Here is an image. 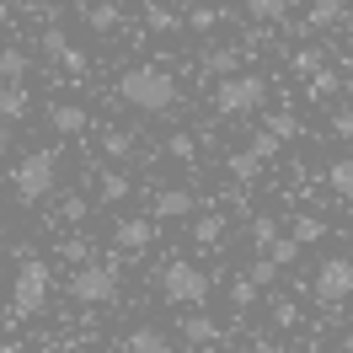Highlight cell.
I'll list each match as a JSON object with an SVG mask.
<instances>
[{
    "instance_id": "obj_49",
    "label": "cell",
    "mask_w": 353,
    "mask_h": 353,
    "mask_svg": "<svg viewBox=\"0 0 353 353\" xmlns=\"http://www.w3.org/2000/svg\"><path fill=\"white\" fill-rule=\"evenodd\" d=\"M0 91H6V81H0Z\"/></svg>"
},
{
    "instance_id": "obj_29",
    "label": "cell",
    "mask_w": 353,
    "mask_h": 353,
    "mask_svg": "<svg viewBox=\"0 0 353 353\" xmlns=\"http://www.w3.org/2000/svg\"><path fill=\"white\" fill-rule=\"evenodd\" d=\"M268 134L284 145V139H294V134H300V118H294V112H273V118H268Z\"/></svg>"
},
{
    "instance_id": "obj_45",
    "label": "cell",
    "mask_w": 353,
    "mask_h": 353,
    "mask_svg": "<svg viewBox=\"0 0 353 353\" xmlns=\"http://www.w3.org/2000/svg\"><path fill=\"white\" fill-rule=\"evenodd\" d=\"M6 129H11V123H6V118H0V139H6Z\"/></svg>"
},
{
    "instance_id": "obj_16",
    "label": "cell",
    "mask_w": 353,
    "mask_h": 353,
    "mask_svg": "<svg viewBox=\"0 0 353 353\" xmlns=\"http://www.w3.org/2000/svg\"><path fill=\"white\" fill-rule=\"evenodd\" d=\"M48 123H54L59 134H81V129H86V108H75V102H54V108H48Z\"/></svg>"
},
{
    "instance_id": "obj_31",
    "label": "cell",
    "mask_w": 353,
    "mask_h": 353,
    "mask_svg": "<svg viewBox=\"0 0 353 353\" xmlns=\"http://www.w3.org/2000/svg\"><path fill=\"white\" fill-rule=\"evenodd\" d=\"M252 241L268 252V246L279 241V220H273V214H257V220H252Z\"/></svg>"
},
{
    "instance_id": "obj_13",
    "label": "cell",
    "mask_w": 353,
    "mask_h": 353,
    "mask_svg": "<svg viewBox=\"0 0 353 353\" xmlns=\"http://www.w3.org/2000/svg\"><path fill=\"white\" fill-rule=\"evenodd\" d=\"M129 353H176V348H172V337L161 327H134L129 332Z\"/></svg>"
},
{
    "instance_id": "obj_34",
    "label": "cell",
    "mask_w": 353,
    "mask_h": 353,
    "mask_svg": "<svg viewBox=\"0 0 353 353\" xmlns=\"http://www.w3.org/2000/svg\"><path fill=\"white\" fill-rule=\"evenodd\" d=\"M246 279H252V284H257V289L279 284V263H273V257H257V263H252V273H246Z\"/></svg>"
},
{
    "instance_id": "obj_18",
    "label": "cell",
    "mask_w": 353,
    "mask_h": 353,
    "mask_svg": "<svg viewBox=\"0 0 353 353\" xmlns=\"http://www.w3.org/2000/svg\"><path fill=\"white\" fill-rule=\"evenodd\" d=\"M129 193H134V182L123 172H102V176H97V199H102V203H123Z\"/></svg>"
},
{
    "instance_id": "obj_24",
    "label": "cell",
    "mask_w": 353,
    "mask_h": 353,
    "mask_svg": "<svg viewBox=\"0 0 353 353\" xmlns=\"http://www.w3.org/2000/svg\"><path fill=\"white\" fill-rule=\"evenodd\" d=\"M166 150H172V161H182V166H193V161H199V139H193L188 129H176L172 139H166Z\"/></svg>"
},
{
    "instance_id": "obj_19",
    "label": "cell",
    "mask_w": 353,
    "mask_h": 353,
    "mask_svg": "<svg viewBox=\"0 0 353 353\" xmlns=\"http://www.w3.org/2000/svg\"><path fill=\"white\" fill-rule=\"evenodd\" d=\"M27 108H32V97H27V86H6V91H0V118H6V123H17V118H27Z\"/></svg>"
},
{
    "instance_id": "obj_6",
    "label": "cell",
    "mask_w": 353,
    "mask_h": 353,
    "mask_svg": "<svg viewBox=\"0 0 353 353\" xmlns=\"http://www.w3.org/2000/svg\"><path fill=\"white\" fill-rule=\"evenodd\" d=\"M70 300H81V305H112L118 300V268L112 263H86L70 273Z\"/></svg>"
},
{
    "instance_id": "obj_27",
    "label": "cell",
    "mask_w": 353,
    "mask_h": 353,
    "mask_svg": "<svg viewBox=\"0 0 353 353\" xmlns=\"http://www.w3.org/2000/svg\"><path fill=\"white\" fill-rule=\"evenodd\" d=\"M321 236H327V225L316 220V214H300V220H294V236H289V241H294V246H310V241H321Z\"/></svg>"
},
{
    "instance_id": "obj_1",
    "label": "cell",
    "mask_w": 353,
    "mask_h": 353,
    "mask_svg": "<svg viewBox=\"0 0 353 353\" xmlns=\"http://www.w3.org/2000/svg\"><path fill=\"white\" fill-rule=\"evenodd\" d=\"M118 97L134 112H172L176 108V75L166 65H134L118 75Z\"/></svg>"
},
{
    "instance_id": "obj_32",
    "label": "cell",
    "mask_w": 353,
    "mask_h": 353,
    "mask_svg": "<svg viewBox=\"0 0 353 353\" xmlns=\"http://www.w3.org/2000/svg\"><path fill=\"white\" fill-rule=\"evenodd\" d=\"M294 70H300V75H321V70H327V54H321V48H300V54H294Z\"/></svg>"
},
{
    "instance_id": "obj_37",
    "label": "cell",
    "mask_w": 353,
    "mask_h": 353,
    "mask_svg": "<svg viewBox=\"0 0 353 353\" xmlns=\"http://www.w3.org/2000/svg\"><path fill=\"white\" fill-rule=\"evenodd\" d=\"M246 150H252V155H257V161H273V155H279V139H273V134H257V139H252V145H246Z\"/></svg>"
},
{
    "instance_id": "obj_30",
    "label": "cell",
    "mask_w": 353,
    "mask_h": 353,
    "mask_svg": "<svg viewBox=\"0 0 353 353\" xmlns=\"http://www.w3.org/2000/svg\"><path fill=\"white\" fill-rule=\"evenodd\" d=\"M337 86H343V81H337V75H332V70H321V75H310V102H327V97H337Z\"/></svg>"
},
{
    "instance_id": "obj_47",
    "label": "cell",
    "mask_w": 353,
    "mask_h": 353,
    "mask_svg": "<svg viewBox=\"0 0 353 353\" xmlns=\"http://www.w3.org/2000/svg\"><path fill=\"white\" fill-rule=\"evenodd\" d=\"M0 241H6V225H0Z\"/></svg>"
},
{
    "instance_id": "obj_43",
    "label": "cell",
    "mask_w": 353,
    "mask_h": 353,
    "mask_svg": "<svg viewBox=\"0 0 353 353\" xmlns=\"http://www.w3.org/2000/svg\"><path fill=\"white\" fill-rule=\"evenodd\" d=\"M343 353H353V332H348V337H343Z\"/></svg>"
},
{
    "instance_id": "obj_15",
    "label": "cell",
    "mask_w": 353,
    "mask_h": 353,
    "mask_svg": "<svg viewBox=\"0 0 353 353\" xmlns=\"http://www.w3.org/2000/svg\"><path fill=\"white\" fill-rule=\"evenodd\" d=\"M134 145H139L134 129H102V155H108V161H129Z\"/></svg>"
},
{
    "instance_id": "obj_14",
    "label": "cell",
    "mask_w": 353,
    "mask_h": 353,
    "mask_svg": "<svg viewBox=\"0 0 353 353\" xmlns=\"http://www.w3.org/2000/svg\"><path fill=\"white\" fill-rule=\"evenodd\" d=\"M310 27H343L348 22V0H310Z\"/></svg>"
},
{
    "instance_id": "obj_20",
    "label": "cell",
    "mask_w": 353,
    "mask_h": 353,
    "mask_svg": "<svg viewBox=\"0 0 353 353\" xmlns=\"http://www.w3.org/2000/svg\"><path fill=\"white\" fill-rule=\"evenodd\" d=\"M86 27L108 38V32H118V27H123V11H118V6H86Z\"/></svg>"
},
{
    "instance_id": "obj_2",
    "label": "cell",
    "mask_w": 353,
    "mask_h": 353,
    "mask_svg": "<svg viewBox=\"0 0 353 353\" xmlns=\"http://www.w3.org/2000/svg\"><path fill=\"white\" fill-rule=\"evenodd\" d=\"M54 182H59V155L54 150H32L11 166V188H17L22 203H43L54 193Z\"/></svg>"
},
{
    "instance_id": "obj_5",
    "label": "cell",
    "mask_w": 353,
    "mask_h": 353,
    "mask_svg": "<svg viewBox=\"0 0 353 353\" xmlns=\"http://www.w3.org/2000/svg\"><path fill=\"white\" fill-rule=\"evenodd\" d=\"M209 289H214V279H209L203 268H193L188 257H176V263L161 268V294H166L172 305H193L199 310L203 300H209Z\"/></svg>"
},
{
    "instance_id": "obj_8",
    "label": "cell",
    "mask_w": 353,
    "mask_h": 353,
    "mask_svg": "<svg viewBox=\"0 0 353 353\" xmlns=\"http://www.w3.org/2000/svg\"><path fill=\"white\" fill-rule=\"evenodd\" d=\"M112 246H123L129 257L150 252V246H155V220H150V214H123V220L112 225Z\"/></svg>"
},
{
    "instance_id": "obj_36",
    "label": "cell",
    "mask_w": 353,
    "mask_h": 353,
    "mask_svg": "<svg viewBox=\"0 0 353 353\" xmlns=\"http://www.w3.org/2000/svg\"><path fill=\"white\" fill-rule=\"evenodd\" d=\"M59 214H65L70 225H81V220H86V214H91V203L81 199V193H65V203H59Z\"/></svg>"
},
{
    "instance_id": "obj_28",
    "label": "cell",
    "mask_w": 353,
    "mask_h": 353,
    "mask_svg": "<svg viewBox=\"0 0 353 353\" xmlns=\"http://www.w3.org/2000/svg\"><path fill=\"white\" fill-rule=\"evenodd\" d=\"M257 172H263V161H257L252 150H236V155H230V176H236V182H252Z\"/></svg>"
},
{
    "instance_id": "obj_46",
    "label": "cell",
    "mask_w": 353,
    "mask_h": 353,
    "mask_svg": "<svg viewBox=\"0 0 353 353\" xmlns=\"http://www.w3.org/2000/svg\"><path fill=\"white\" fill-rule=\"evenodd\" d=\"M70 353H97V348H70Z\"/></svg>"
},
{
    "instance_id": "obj_40",
    "label": "cell",
    "mask_w": 353,
    "mask_h": 353,
    "mask_svg": "<svg viewBox=\"0 0 353 353\" xmlns=\"http://www.w3.org/2000/svg\"><path fill=\"white\" fill-rule=\"evenodd\" d=\"M332 129L343 134V139H353V108H343V112H337V118H332Z\"/></svg>"
},
{
    "instance_id": "obj_48",
    "label": "cell",
    "mask_w": 353,
    "mask_h": 353,
    "mask_svg": "<svg viewBox=\"0 0 353 353\" xmlns=\"http://www.w3.org/2000/svg\"><path fill=\"white\" fill-rule=\"evenodd\" d=\"M0 279H6V263H0Z\"/></svg>"
},
{
    "instance_id": "obj_9",
    "label": "cell",
    "mask_w": 353,
    "mask_h": 353,
    "mask_svg": "<svg viewBox=\"0 0 353 353\" xmlns=\"http://www.w3.org/2000/svg\"><path fill=\"white\" fill-rule=\"evenodd\" d=\"M43 54L54 59V65H65L70 75H86V54H81V48L70 43V38L59 32V27H48V32H43Z\"/></svg>"
},
{
    "instance_id": "obj_39",
    "label": "cell",
    "mask_w": 353,
    "mask_h": 353,
    "mask_svg": "<svg viewBox=\"0 0 353 353\" xmlns=\"http://www.w3.org/2000/svg\"><path fill=\"white\" fill-rule=\"evenodd\" d=\"M214 22H220V11H209V6H199V11H193V17H188L182 27H193V32H209Z\"/></svg>"
},
{
    "instance_id": "obj_12",
    "label": "cell",
    "mask_w": 353,
    "mask_h": 353,
    "mask_svg": "<svg viewBox=\"0 0 353 353\" xmlns=\"http://www.w3.org/2000/svg\"><path fill=\"white\" fill-rule=\"evenodd\" d=\"M225 230H230L225 209H209V214H199V220H193V246H220Z\"/></svg>"
},
{
    "instance_id": "obj_21",
    "label": "cell",
    "mask_w": 353,
    "mask_h": 353,
    "mask_svg": "<svg viewBox=\"0 0 353 353\" xmlns=\"http://www.w3.org/2000/svg\"><path fill=\"white\" fill-rule=\"evenodd\" d=\"M182 337H188V343H214V337H220V327H214V321H209V316H203V310H193V316H188V321H182Z\"/></svg>"
},
{
    "instance_id": "obj_10",
    "label": "cell",
    "mask_w": 353,
    "mask_h": 353,
    "mask_svg": "<svg viewBox=\"0 0 353 353\" xmlns=\"http://www.w3.org/2000/svg\"><path fill=\"white\" fill-rule=\"evenodd\" d=\"M182 214H193V193L188 188H161L150 199V220H182Z\"/></svg>"
},
{
    "instance_id": "obj_7",
    "label": "cell",
    "mask_w": 353,
    "mask_h": 353,
    "mask_svg": "<svg viewBox=\"0 0 353 353\" xmlns=\"http://www.w3.org/2000/svg\"><path fill=\"white\" fill-rule=\"evenodd\" d=\"M310 294H316L321 305H343V300H348V294H353V257H348V252H337V257H327V263L316 268Z\"/></svg>"
},
{
    "instance_id": "obj_17",
    "label": "cell",
    "mask_w": 353,
    "mask_h": 353,
    "mask_svg": "<svg viewBox=\"0 0 353 353\" xmlns=\"http://www.w3.org/2000/svg\"><path fill=\"white\" fill-rule=\"evenodd\" d=\"M327 188L337 193V199L353 203V155H337V161L327 166Z\"/></svg>"
},
{
    "instance_id": "obj_44",
    "label": "cell",
    "mask_w": 353,
    "mask_h": 353,
    "mask_svg": "<svg viewBox=\"0 0 353 353\" xmlns=\"http://www.w3.org/2000/svg\"><path fill=\"white\" fill-rule=\"evenodd\" d=\"M6 17H11V6H6V0H0V22H6Z\"/></svg>"
},
{
    "instance_id": "obj_22",
    "label": "cell",
    "mask_w": 353,
    "mask_h": 353,
    "mask_svg": "<svg viewBox=\"0 0 353 353\" xmlns=\"http://www.w3.org/2000/svg\"><path fill=\"white\" fill-rule=\"evenodd\" d=\"M145 27H150V32H161V38H172V32H182V17H176V11H166V6H145Z\"/></svg>"
},
{
    "instance_id": "obj_41",
    "label": "cell",
    "mask_w": 353,
    "mask_h": 353,
    "mask_svg": "<svg viewBox=\"0 0 353 353\" xmlns=\"http://www.w3.org/2000/svg\"><path fill=\"white\" fill-rule=\"evenodd\" d=\"M252 353H284V348H279L273 337H252Z\"/></svg>"
},
{
    "instance_id": "obj_38",
    "label": "cell",
    "mask_w": 353,
    "mask_h": 353,
    "mask_svg": "<svg viewBox=\"0 0 353 353\" xmlns=\"http://www.w3.org/2000/svg\"><path fill=\"white\" fill-rule=\"evenodd\" d=\"M252 300H257V284H252V279H236V289H230V305H236V310H246Z\"/></svg>"
},
{
    "instance_id": "obj_23",
    "label": "cell",
    "mask_w": 353,
    "mask_h": 353,
    "mask_svg": "<svg viewBox=\"0 0 353 353\" xmlns=\"http://www.w3.org/2000/svg\"><path fill=\"white\" fill-rule=\"evenodd\" d=\"M22 75H27V54L22 48H0V81L6 86H22Z\"/></svg>"
},
{
    "instance_id": "obj_42",
    "label": "cell",
    "mask_w": 353,
    "mask_h": 353,
    "mask_svg": "<svg viewBox=\"0 0 353 353\" xmlns=\"http://www.w3.org/2000/svg\"><path fill=\"white\" fill-rule=\"evenodd\" d=\"M0 353H22V343H11V337H0Z\"/></svg>"
},
{
    "instance_id": "obj_25",
    "label": "cell",
    "mask_w": 353,
    "mask_h": 353,
    "mask_svg": "<svg viewBox=\"0 0 353 353\" xmlns=\"http://www.w3.org/2000/svg\"><path fill=\"white\" fill-rule=\"evenodd\" d=\"M289 0H246V17L252 22H284Z\"/></svg>"
},
{
    "instance_id": "obj_4",
    "label": "cell",
    "mask_w": 353,
    "mask_h": 353,
    "mask_svg": "<svg viewBox=\"0 0 353 353\" xmlns=\"http://www.w3.org/2000/svg\"><path fill=\"white\" fill-rule=\"evenodd\" d=\"M48 289H54V273H48L43 257H22V268H17V284H11V310L17 316H38V310L48 305Z\"/></svg>"
},
{
    "instance_id": "obj_3",
    "label": "cell",
    "mask_w": 353,
    "mask_h": 353,
    "mask_svg": "<svg viewBox=\"0 0 353 353\" xmlns=\"http://www.w3.org/2000/svg\"><path fill=\"white\" fill-rule=\"evenodd\" d=\"M263 102H268V81H263V75H246V70L225 75L220 86H214V108H220V118H246V112H257Z\"/></svg>"
},
{
    "instance_id": "obj_26",
    "label": "cell",
    "mask_w": 353,
    "mask_h": 353,
    "mask_svg": "<svg viewBox=\"0 0 353 353\" xmlns=\"http://www.w3.org/2000/svg\"><path fill=\"white\" fill-rule=\"evenodd\" d=\"M59 257H65V263H75V268H86V263H97V246H91L86 236H70V241L59 246Z\"/></svg>"
},
{
    "instance_id": "obj_33",
    "label": "cell",
    "mask_w": 353,
    "mask_h": 353,
    "mask_svg": "<svg viewBox=\"0 0 353 353\" xmlns=\"http://www.w3.org/2000/svg\"><path fill=\"white\" fill-rule=\"evenodd\" d=\"M273 327H300V305H294L289 294H279V300H273Z\"/></svg>"
},
{
    "instance_id": "obj_11",
    "label": "cell",
    "mask_w": 353,
    "mask_h": 353,
    "mask_svg": "<svg viewBox=\"0 0 353 353\" xmlns=\"http://www.w3.org/2000/svg\"><path fill=\"white\" fill-rule=\"evenodd\" d=\"M246 65V48H236V43H220V48H209L203 54V75H236V70Z\"/></svg>"
},
{
    "instance_id": "obj_35",
    "label": "cell",
    "mask_w": 353,
    "mask_h": 353,
    "mask_svg": "<svg viewBox=\"0 0 353 353\" xmlns=\"http://www.w3.org/2000/svg\"><path fill=\"white\" fill-rule=\"evenodd\" d=\"M263 257H273V263H279V268H289V263H294V257H300V246H294V241H289V236H279V241H273V246H268V252H263Z\"/></svg>"
}]
</instances>
